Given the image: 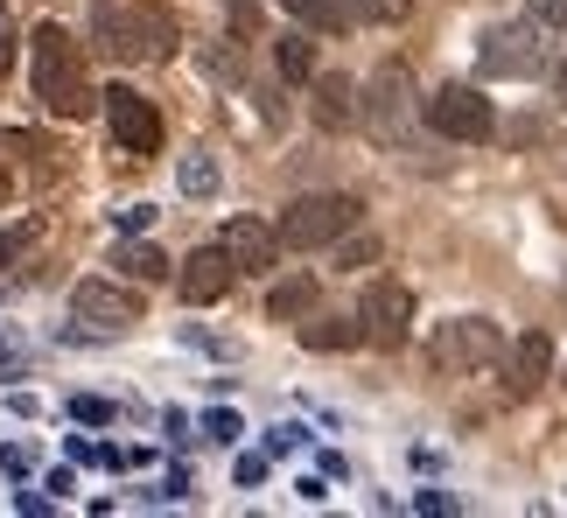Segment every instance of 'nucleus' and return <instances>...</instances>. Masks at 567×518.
Wrapping results in <instances>:
<instances>
[{
  "mask_svg": "<svg viewBox=\"0 0 567 518\" xmlns=\"http://www.w3.org/2000/svg\"><path fill=\"white\" fill-rule=\"evenodd\" d=\"M92 50L105 63H162L176 50V21L155 0H99L92 8Z\"/></svg>",
  "mask_w": 567,
  "mask_h": 518,
  "instance_id": "nucleus-1",
  "label": "nucleus"
},
{
  "mask_svg": "<svg viewBox=\"0 0 567 518\" xmlns=\"http://www.w3.org/2000/svg\"><path fill=\"white\" fill-rule=\"evenodd\" d=\"M29 71H35V99L50 105L56 120H84L99 105L92 77H84V50L71 42V29H56V21H42L29 35Z\"/></svg>",
  "mask_w": 567,
  "mask_h": 518,
  "instance_id": "nucleus-2",
  "label": "nucleus"
},
{
  "mask_svg": "<svg viewBox=\"0 0 567 518\" xmlns=\"http://www.w3.org/2000/svg\"><path fill=\"white\" fill-rule=\"evenodd\" d=\"M358 218H364V204L351 189H316V197H295L280 210V246H295V252L337 246L343 231H358Z\"/></svg>",
  "mask_w": 567,
  "mask_h": 518,
  "instance_id": "nucleus-3",
  "label": "nucleus"
},
{
  "mask_svg": "<svg viewBox=\"0 0 567 518\" xmlns=\"http://www.w3.org/2000/svg\"><path fill=\"white\" fill-rule=\"evenodd\" d=\"M505 351V330L497 322H484V315H455V322H442V330L427 336V364L434 372H484V364Z\"/></svg>",
  "mask_w": 567,
  "mask_h": 518,
  "instance_id": "nucleus-4",
  "label": "nucleus"
},
{
  "mask_svg": "<svg viewBox=\"0 0 567 518\" xmlns=\"http://www.w3.org/2000/svg\"><path fill=\"white\" fill-rule=\"evenodd\" d=\"M476 71L484 77H547V42H539V21H505L476 42Z\"/></svg>",
  "mask_w": 567,
  "mask_h": 518,
  "instance_id": "nucleus-5",
  "label": "nucleus"
},
{
  "mask_svg": "<svg viewBox=\"0 0 567 518\" xmlns=\"http://www.w3.org/2000/svg\"><path fill=\"white\" fill-rule=\"evenodd\" d=\"M421 120H427L442 141H491V126H497L491 99L476 92V84H442L434 99H421Z\"/></svg>",
  "mask_w": 567,
  "mask_h": 518,
  "instance_id": "nucleus-6",
  "label": "nucleus"
},
{
  "mask_svg": "<svg viewBox=\"0 0 567 518\" xmlns=\"http://www.w3.org/2000/svg\"><path fill=\"white\" fill-rule=\"evenodd\" d=\"M358 330L364 343H379V351H400V343L413 336V288H400V280H372L358 301Z\"/></svg>",
  "mask_w": 567,
  "mask_h": 518,
  "instance_id": "nucleus-7",
  "label": "nucleus"
},
{
  "mask_svg": "<svg viewBox=\"0 0 567 518\" xmlns=\"http://www.w3.org/2000/svg\"><path fill=\"white\" fill-rule=\"evenodd\" d=\"M99 105H105V126H113V141L126 147V155H162V113L134 92V84L99 92Z\"/></svg>",
  "mask_w": 567,
  "mask_h": 518,
  "instance_id": "nucleus-8",
  "label": "nucleus"
},
{
  "mask_svg": "<svg viewBox=\"0 0 567 518\" xmlns=\"http://www.w3.org/2000/svg\"><path fill=\"white\" fill-rule=\"evenodd\" d=\"M364 120H372V134H379V141H392V147L406 141V120H413V77H406V63H385V71L372 77Z\"/></svg>",
  "mask_w": 567,
  "mask_h": 518,
  "instance_id": "nucleus-9",
  "label": "nucleus"
},
{
  "mask_svg": "<svg viewBox=\"0 0 567 518\" xmlns=\"http://www.w3.org/2000/svg\"><path fill=\"white\" fill-rule=\"evenodd\" d=\"M71 315L92 322V330H134V322H141V294L120 288V280H78V288H71Z\"/></svg>",
  "mask_w": 567,
  "mask_h": 518,
  "instance_id": "nucleus-10",
  "label": "nucleus"
},
{
  "mask_svg": "<svg viewBox=\"0 0 567 518\" xmlns=\"http://www.w3.org/2000/svg\"><path fill=\"white\" fill-rule=\"evenodd\" d=\"M231 280H238V267H231V252H225V246H196V252L183 259L176 288H183L189 309H204V301H225V294H231Z\"/></svg>",
  "mask_w": 567,
  "mask_h": 518,
  "instance_id": "nucleus-11",
  "label": "nucleus"
},
{
  "mask_svg": "<svg viewBox=\"0 0 567 518\" xmlns=\"http://www.w3.org/2000/svg\"><path fill=\"white\" fill-rule=\"evenodd\" d=\"M217 246L231 252V267H238V273H267V267H280V231H274V225H259V218H231Z\"/></svg>",
  "mask_w": 567,
  "mask_h": 518,
  "instance_id": "nucleus-12",
  "label": "nucleus"
},
{
  "mask_svg": "<svg viewBox=\"0 0 567 518\" xmlns=\"http://www.w3.org/2000/svg\"><path fill=\"white\" fill-rule=\"evenodd\" d=\"M309 92H316V126H322V134H351V126L364 120V99H358V84L343 71L309 77Z\"/></svg>",
  "mask_w": 567,
  "mask_h": 518,
  "instance_id": "nucleus-13",
  "label": "nucleus"
},
{
  "mask_svg": "<svg viewBox=\"0 0 567 518\" xmlns=\"http://www.w3.org/2000/svg\"><path fill=\"white\" fill-rule=\"evenodd\" d=\"M554 372V343H547V330H526L512 343V400H526V393H539V379Z\"/></svg>",
  "mask_w": 567,
  "mask_h": 518,
  "instance_id": "nucleus-14",
  "label": "nucleus"
},
{
  "mask_svg": "<svg viewBox=\"0 0 567 518\" xmlns=\"http://www.w3.org/2000/svg\"><path fill=\"white\" fill-rule=\"evenodd\" d=\"M113 267H120V280H147V288H155V280H168L176 259H168L155 239H120L113 246Z\"/></svg>",
  "mask_w": 567,
  "mask_h": 518,
  "instance_id": "nucleus-15",
  "label": "nucleus"
},
{
  "mask_svg": "<svg viewBox=\"0 0 567 518\" xmlns=\"http://www.w3.org/2000/svg\"><path fill=\"white\" fill-rule=\"evenodd\" d=\"M267 315H274V322H301V315H316V273L280 280V288L267 294Z\"/></svg>",
  "mask_w": 567,
  "mask_h": 518,
  "instance_id": "nucleus-16",
  "label": "nucleus"
},
{
  "mask_svg": "<svg viewBox=\"0 0 567 518\" xmlns=\"http://www.w3.org/2000/svg\"><path fill=\"white\" fill-rule=\"evenodd\" d=\"M280 8H288L295 21H309V29H322V35H343L358 21L351 0H280Z\"/></svg>",
  "mask_w": 567,
  "mask_h": 518,
  "instance_id": "nucleus-17",
  "label": "nucleus"
},
{
  "mask_svg": "<svg viewBox=\"0 0 567 518\" xmlns=\"http://www.w3.org/2000/svg\"><path fill=\"white\" fill-rule=\"evenodd\" d=\"M301 343H309V351H358L364 330L343 322V315H309V322H301Z\"/></svg>",
  "mask_w": 567,
  "mask_h": 518,
  "instance_id": "nucleus-18",
  "label": "nucleus"
},
{
  "mask_svg": "<svg viewBox=\"0 0 567 518\" xmlns=\"http://www.w3.org/2000/svg\"><path fill=\"white\" fill-rule=\"evenodd\" d=\"M274 63H280V77H288V84H309V77H316V42L301 35V29L280 35V42H274Z\"/></svg>",
  "mask_w": 567,
  "mask_h": 518,
  "instance_id": "nucleus-19",
  "label": "nucleus"
},
{
  "mask_svg": "<svg viewBox=\"0 0 567 518\" xmlns=\"http://www.w3.org/2000/svg\"><path fill=\"white\" fill-rule=\"evenodd\" d=\"M176 183H183V197H217V162L210 155H183Z\"/></svg>",
  "mask_w": 567,
  "mask_h": 518,
  "instance_id": "nucleus-20",
  "label": "nucleus"
},
{
  "mask_svg": "<svg viewBox=\"0 0 567 518\" xmlns=\"http://www.w3.org/2000/svg\"><path fill=\"white\" fill-rule=\"evenodd\" d=\"M71 421H78V427H113V421H120V406H113V400H99V393H71Z\"/></svg>",
  "mask_w": 567,
  "mask_h": 518,
  "instance_id": "nucleus-21",
  "label": "nucleus"
},
{
  "mask_svg": "<svg viewBox=\"0 0 567 518\" xmlns=\"http://www.w3.org/2000/svg\"><path fill=\"white\" fill-rule=\"evenodd\" d=\"M364 267H379V239H351V231H343V246H337V273H364Z\"/></svg>",
  "mask_w": 567,
  "mask_h": 518,
  "instance_id": "nucleus-22",
  "label": "nucleus"
},
{
  "mask_svg": "<svg viewBox=\"0 0 567 518\" xmlns=\"http://www.w3.org/2000/svg\"><path fill=\"white\" fill-rule=\"evenodd\" d=\"M238 435H246V421H238L231 406H210V414H204V442H217V448H231Z\"/></svg>",
  "mask_w": 567,
  "mask_h": 518,
  "instance_id": "nucleus-23",
  "label": "nucleus"
},
{
  "mask_svg": "<svg viewBox=\"0 0 567 518\" xmlns=\"http://www.w3.org/2000/svg\"><path fill=\"white\" fill-rule=\"evenodd\" d=\"M267 469H274L267 448H259V456H238V463H231V484H238V490H259V484H267Z\"/></svg>",
  "mask_w": 567,
  "mask_h": 518,
  "instance_id": "nucleus-24",
  "label": "nucleus"
},
{
  "mask_svg": "<svg viewBox=\"0 0 567 518\" xmlns=\"http://www.w3.org/2000/svg\"><path fill=\"white\" fill-rule=\"evenodd\" d=\"M301 442H309V427H301V421H280V427H267V456H295Z\"/></svg>",
  "mask_w": 567,
  "mask_h": 518,
  "instance_id": "nucleus-25",
  "label": "nucleus"
},
{
  "mask_svg": "<svg viewBox=\"0 0 567 518\" xmlns=\"http://www.w3.org/2000/svg\"><path fill=\"white\" fill-rule=\"evenodd\" d=\"M526 8H533V21H539L547 35H560V42H567V0H526Z\"/></svg>",
  "mask_w": 567,
  "mask_h": 518,
  "instance_id": "nucleus-26",
  "label": "nucleus"
},
{
  "mask_svg": "<svg viewBox=\"0 0 567 518\" xmlns=\"http://www.w3.org/2000/svg\"><path fill=\"white\" fill-rule=\"evenodd\" d=\"M29 469H35V456H29L21 442H8V448H0V477H8V484H21Z\"/></svg>",
  "mask_w": 567,
  "mask_h": 518,
  "instance_id": "nucleus-27",
  "label": "nucleus"
},
{
  "mask_svg": "<svg viewBox=\"0 0 567 518\" xmlns=\"http://www.w3.org/2000/svg\"><path fill=\"white\" fill-rule=\"evenodd\" d=\"M113 225H120V231H147V225H155V204H120Z\"/></svg>",
  "mask_w": 567,
  "mask_h": 518,
  "instance_id": "nucleus-28",
  "label": "nucleus"
},
{
  "mask_svg": "<svg viewBox=\"0 0 567 518\" xmlns=\"http://www.w3.org/2000/svg\"><path fill=\"white\" fill-rule=\"evenodd\" d=\"M183 343H196V351H210V358H238V343L231 336H210V330H183Z\"/></svg>",
  "mask_w": 567,
  "mask_h": 518,
  "instance_id": "nucleus-29",
  "label": "nucleus"
},
{
  "mask_svg": "<svg viewBox=\"0 0 567 518\" xmlns=\"http://www.w3.org/2000/svg\"><path fill=\"white\" fill-rule=\"evenodd\" d=\"M413 511H421V518H427V511H434V518H449L455 498H449V490H413Z\"/></svg>",
  "mask_w": 567,
  "mask_h": 518,
  "instance_id": "nucleus-30",
  "label": "nucleus"
},
{
  "mask_svg": "<svg viewBox=\"0 0 567 518\" xmlns=\"http://www.w3.org/2000/svg\"><path fill=\"white\" fill-rule=\"evenodd\" d=\"M358 14H372V21H400L406 14V0H351Z\"/></svg>",
  "mask_w": 567,
  "mask_h": 518,
  "instance_id": "nucleus-31",
  "label": "nucleus"
},
{
  "mask_svg": "<svg viewBox=\"0 0 567 518\" xmlns=\"http://www.w3.org/2000/svg\"><path fill=\"white\" fill-rule=\"evenodd\" d=\"M14 511L21 518H50V498H42V490H14Z\"/></svg>",
  "mask_w": 567,
  "mask_h": 518,
  "instance_id": "nucleus-32",
  "label": "nucleus"
},
{
  "mask_svg": "<svg viewBox=\"0 0 567 518\" xmlns=\"http://www.w3.org/2000/svg\"><path fill=\"white\" fill-rule=\"evenodd\" d=\"M204 71L210 77H238V56L231 50H204Z\"/></svg>",
  "mask_w": 567,
  "mask_h": 518,
  "instance_id": "nucleus-33",
  "label": "nucleus"
},
{
  "mask_svg": "<svg viewBox=\"0 0 567 518\" xmlns=\"http://www.w3.org/2000/svg\"><path fill=\"white\" fill-rule=\"evenodd\" d=\"M295 498H301V505H322V498H330V477H301Z\"/></svg>",
  "mask_w": 567,
  "mask_h": 518,
  "instance_id": "nucleus-34",
  "label": "nucleus"
},
{
  "mask_svg": "<svg viewBox=\"0 0 567 518\" xmlns=\"http://www.w3.org/2000/svg\"><path fill=\"white\" fill-rule=\"evenodd\" d=\"M63 456H71V463H99V442H84V435H63Z\"/></svg>",
  "mask_w": 567,
  "mask_h": 518,
  "instance_id": "nucleus-35",
  "label": "nucleus"
},
{
  "mask_svg": "<svg viewBox=\"0 0 567 518\" xmlns=\"http://www.w3.org/2000/svg\"><path fill=\"white\" fill-rule=\"evenodd\" d=\"M8 414H14V421H35L42 400H35V393H8Z\"/></svg>",
  "mask_w": 567,
  "mask_h": 518,
  "instance_id": "nucleus-36",
  "label": "nucleus"
},
{
  "mask_svg": "<svg viewBox=\"0 0 567 518\" xmlns=\"http://www.w3.org/2000/svg\"><path fill=\"white\" fill-rule=\"evenodd\" d=\"M29 246V225H14V231H0V267H8V259Z\"/></svg>",
  "mask_w": 567,
  "mask_h": 518,
  "instance_id": "nucleus-37",
  "label": "nucleus"
},
{
  "mask_svg": "<svg viewBox=\"0 0 567 518\" xmlns=\"http://www.w3.org/2000/svg\"><path fill=\"white\" fill-rule=\"evenodd\" d=\"M42 490H50V498H71L78 477H71V469H50V477H42Z\"/></svg>",
  "mask_w": 567,
  "mask_h": 518,
  "instance_id": "nucleus-38",
  "label": "nucleus"
},
{
  "mask_svg": "<svg viewBox=\"0 0 567 518\" xmlns=\"http://www.w3.org/2000/svg\"><path fill=\"white\" fill-rule=\"evenodd\" d=\"M162 498H189V469H168V477H162Z\"/></svg>",
  "mask_w": 567,
  "mask_h": 518,
  "instance_id": "nucleus-39",
  "label": "nucleus"
},
{
  "mask_svg": "<svg viewBox=\"0 0 567 518\" xmlns=\"http://www.w3.org/2000/svg\"><path fill=\"white\" fill-rule=\"evenodd\" d=\"M8 71H14V35L0 29V77H8Z\"/></svg>",
  "mask_w": 567,
  "mask_h": 518,
  "instance_id": "nucleus-40",
  "label": "nucleus"
},
{
  "mask_svg": "<svg viewBox=\"0 0 567 518\" xmlns=\"http://www.w3.org/2000/svg\"><path fill=\"white\" fill-rule=\"evenodd\" d=\"M0 204H8V168H0Z\"/></svg>",
  "mask_w": 567,
  "mask_h": 518,
  "instance_id": "nucleus-41",
  "label": "nucleus"
},
{
  "mask_svg": "<svg viewBox=\"0 0 567 518\" xmlns=\"http://www.w3.org/2000/svg\"><path fill=\"white\" fill-rule=\"evenodd\" d=\"M0 21H8V0H0Z\"/></svg>",
  "mask_w": 567,
  "mask_h": 518,
  "instance_id": "nucleus-42",
  "label": "nucleus"
}]
</instances>
